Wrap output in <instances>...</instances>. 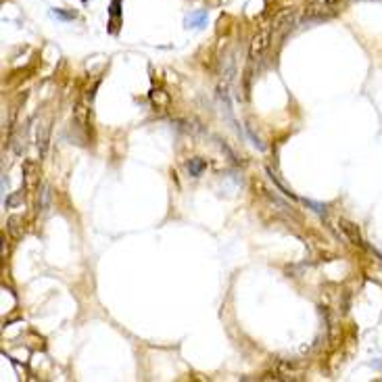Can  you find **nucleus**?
Returning <instances> with one entry per match:
<instances>
[{
    "label": "nucleus",
    "instance_id": "nucleus-3",
    "mask_svg": "<svg viewBox=\"0 0 382 382\" xmlns=\"http://www.w3.org/2000/svg\"><path fill=\"white\" fill-rule=\"evenodd\" d=\"M207 23V11H195L186 17V27H203Z\"/></svg>",
    "mask_w": 382,
    "mask_h": 382
},
{
    "label": "nucleus",
    "instance_id": "nucleus-5",
    "mask_svg": "<svg viewBox=\"0 0 382 382\" xmlns=\"http://www.w3.org/2000/svg\"><path fill=\"white\" fill-rule=\"evenodd\" d=\"M186 167H188V171H190V176H195V178H197V176L203 174V169L207 167V163H205L203 159L197 157V159H190V161L186 163Z\"/></svg>",
    "mask_w": 382,
    "mask_h": 382
},
{
    "label": "nucleus",
    "instance_id": "nucleus-1",
    "mask_svg": "<svg viewBox=\"0 0 382 382\" xmlns=\"http://www.w3.org/2000/svg\"><path fill=\"white\" fill-rule=\"evenodd\" d=\"M270 42H272V29H263L259 34L253 36V40H251V48H249V59L255 63L259 61L263 52L270 48Z\"/></svg>",
    "mask_w": 382,
    "mask_h": 382
},
{
    "label": "nucleus",
    "instance_id": "nucleus-9",
    "mask_svg": "<svg viewBox=\"0 0 382 382\" xmlns=\"http://www.w3.org/2000/svg\"><path fill=\"white\" fill-rule=\"evenodd\" d=\"M338 3H340V0H326V5H328V7H336Z\"/></svg>",
    "mask_w": 382,
    "mask_h": 382
},
{
    "label": "nucleus",
    "instance_id": "nucleus-8",
    "mask_svg": "<svg viewBox=\"0 0 382 382\" xmlns=\"http://www.w3.org/2000/svg\"><path fill=\"white\" fill-rule=\"evenodd\" d=\"M109 13H111L113 19H117V17H119V0H113V3H111V11H109Z\"/></svg>",
    "mask_w": 382,
    "mask_h": 382
},
{
    "label": "nucleus",
    "instance_id": "nucleus-4",
    "mask_svg": "<svg viewBox=\"0 0 382 382\" xmlns=\"http://www.w3.org/2000/svg\"><path fill=\"white\" fill-rule=\"evenodd\" d=\"M73 117H75V121L80 123V128H86V123H88V109H86L84 103H80L78 107L73 109Z\"/></svg>",
    "mask_w": 382,
    "mask_h": 382
},
{
    "label": "nucleus",
    "instance_id": "nucleus-2",
    "mask_svg": "<svg viewBox=\"0 0 382 382\" xmlns=\"http://www.w3.org/2000/svg\"><path fill=\"white\" fill-rule=\"evenodd\" d=\"M340 228H342V232H345V234L349 236V240H351L353 244H357V246H366L364 240H361V234H359V230H357V226H355V224H351V221H347V219H340Z\"/></svg>",
    "mask_w": 382,
    "mask_h": 382
},
{
    "label": "nucleus",
    "instance_id": "nucleus-10",
    "mask_svg": "<svg viewBox=\"0 0 382 382\" xmlns=\"http://www.w3.org/2000/svg\"><path fill=\"white\" fill-rule=\"evenodd\" d=\"M84 3H86V0H84Z\"/></svg>",
    "mask_w": 382,
    "mask_h": 382
},
{
    "label": "nucleus",
    "instance_id": "nucleus-7",
    "mask_svg": "<svg viewBox=\"0 0 382 382\" xmlns=\"http://www.w3.org/2000/svg\"><path fill=\"white\" fill-rule=\"evenodd\" d=\"M305 205L307 207H311L315 213H320V215H324L326 213V205H322V203H313V201H305Z\"/></svg>",
    "mask_w": 382,
    "mask_h": 382
},
{
    "label": "nucleus",
    "instance_id": "nucleus-6",
    "mask_svg": "<svg viewBox=\"0 0 382 382\" xmlns=\"http://www.w3.org/2000/svg\"><path fill=\"white\" fill-rule=\"evenodd\" d=\"M50 13H52V17H56V19H63V21H73V19H75V13H73V11L65 13V11H61V9H52Z\"/></svg>",
    "mask_w": 382,
    "mask_h": 382
}]
</instances>
